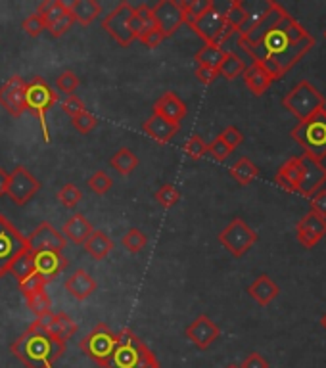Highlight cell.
Returning <instances> with one entry per match:
<instances>
[{"mask_svg":"<svg viewBox=\"0 0 326 368\" xmlns=\"http://www.w3.org/2000/svg\"><path fill=\"white\" fill-rule=\"evenodd\" d=\"M10 349L17 360L24 362L25 368H54L56 360L62 357L68 347L47 330L29 326Z\"/></svg>","mask_w":326,"mask_h":368,"instance_id":"obj_1","label":"cell"},{"mask_svg":"<svg viewBox=\"0 0 326 368\" xmlns=\"http://www.w3.org/2000/svg\"><path fill=\"white\" fill-rule=\"evenodd\" d=\"M116 336L117 344L108 368H160L154 353L148 349L144 342H140L134 332L123 328Z\"/></svg>","mask_w":326,"mask_h":368,"instance_id":"obj_2","label":"cell"},{"mask_svg":"<svg viewBox=\"0 0 326 368\" xmlns=\"http://www.w3.org/2000/svg\"><path fill=\"white\" fill-rule=\"evenodd\" d=\"M295 144L302 146L303 155L323 161L326 158V109H320L309 119L297 123L292 129Z\"/></svg>","mask_w":326,"mask_h":368,"instance_id":"obj_3","label":"cell"},{"mask_svg":"<svg viewBox=\"0 0 326 368\" xmlns=\"http://www.w3.org/2000/svg\"><path fill=\"white\" fill-rule=\"evenodd\" d=\"M56 102H58V92L42 77H33L29 83H25V109L39 121L42 140L47 144H50L47 114L50 112V107L56 106Z\"/></svg>","mask_w":326,"mask_h":368,"instance_id":"obj_4","label":"cell"},{"mask_svg":"<svg viewBox=\"0 0 326 368\" xmlns=\"http://www.w3.org/2000/svg\"><path fill=\"white\" fill-rule=\"evenodd\" d=\"M325 96L309 81H300L282 98V106L286 107L290 114L295 115L300 119V123L309 119L311 115H315L320 109H325Z\"/></svg>","mask_w":326,"mask_h":368,"instance_id":"obj_5","label":"cell"},{"mask_svg":"<svg viewBox=\"0 0 326 368\" xmlns=\"http://www.w3.org/2000/svg\"><path fill=\"white\" fill-rule=\"evenodd\" d=\"M116 334H114L106 324H98V326H94V328L79 342V347H81V351L85 353L88 359L94 360L98 367L108 368L111 355H114V349H116Z\"/></svg>","mask_w":326,"mask_h":368,"instance_id":"obj_6","label":"cell"},{"mask_svg":"<svg viewBox=\"0 0 326 368\" xmlns=\"http://www.w3.org/2000/svg\"><path fill=\"white\" fill-rule=\"evenodd\" d=\"M25 252H29L27 238L4 215H0V278L8 275L12 263Z\"/></svg>","mask_w":326,"mask_h":368,"instance_id":"obj_7","label":"cell"},{"mask_svg":"<svg viewBox=\"0 0 326 368\" xmlns=\"http://www.w3.org/2000/svg\"><path fill=\"white\" fill-rule=\"evenodd\" d=\"M219 242L221 245H225V250L231 255L242 257L251 250V245H256L257 232L249 227L248 222L236 217L219 232Z\"/></svg>","mask_w":326,"mask_h":368,"instance_id":"obj_8","label":"cell"},{"mask_svg":"<svg viewBox=\"0 0 326 368\" xmlns=\"http://www.w3.org/2000/svg\"><path fill=\"white\" fill-rule=\"evenodd\" d=\"M132 15H134V6L129 2H119L108 15H104L102 29L106 31L117 45L131 46L132 40H137L131 33Z\"/></svg>","mask_w":326,"mask_h":368,"instance_id":"obj_9","label":"cell"},{"mask_svg":"<svg viewBox=\"0 0 326 368\" xmlns=\"http://www.w3.org/2000/svg\"><path fill=\"white\" fill-rule=\"evenodd\" d=\"M42 188V184L37 176H33L24 165H17L10 173L8 186H6V196H8L17 207H24L29 204V199Z\"/></svg>","mask_w":326,"mask_h":368,"instance_id":"obj_10","label":"cell"},{"mask_svg":"<svg viewBox=\"0 0 326 368\" xmlns=\"http://www.w3.org/2000/svg\"><path fill=\"white\" fill-rule=\"evenodd\" d=\"M152 14H154L155 29L165 38L175 35L185 25V15L180 12L177 0H160L155 6H152Z\"/></svg>","mask_w":326,"mask_h":368,"instance_id":"obj_11","label":"cell"},{"mask_svg":"<svg viewBox=\"0 0 326 368\" xmlns=\"http://www.w3.org/2000/svg\"><path fill=\"white\" fill-rule=\"evenodd\" d=\"M29 252L39 253V252H58L63 253V250L68 247V240L63 238L60 230H56L48 221L40 222L37 229L33 230L29 238Z\"/></svg>","mask_w":326,"mask_h":368,"instance_id":"obj_12","label":"cell"},{"mask_svg":"<svg viewBox=\"0 0 326 368\" xmlns=\"http://www.w3.org/2000/svg\"><path fill=\"white\" fill-rule=\"evenodd\" d=\"M0 106L12 117H22L25 109V81L20 75H12L0 86Z\"/></svg>","mask_w":326,"mask_h":368,"instance_id":"obj_13","label":"cell"},{"mask_svg":"<svg viewBox=\"0 0 326 368\" xmlns=\"http://www.w3.org/2000/svg\"><path fill=\"white\" fill-rule=\"evenodd\" d=\"M188 27L194 31L205 45H217L219 35L223 33V27H225V20H223V14L215 8V2H213V8L208 10L203 15H200L198 20H194Z\"/></svg>","mask_w":326,"mask_h":368,"instance_id":"obj_14","label":"cell"},{"mask_svg":"<svg viewBox=\"0 0 326 368\" xmlns=\"http://www.w3.org/2000/svg\"><path fill=\"white\" fill-rule=\"evenodd\" d=\"M286 15H288V12L284 10V8L280 6L279 2H269V6H267V10H265L263 17L259 20V23H257L256 27L249 31L246 37H238V38H240L242 43H246V45H249V46L257 45V43H259V40H261L267 33H271L272 29H277Z\"/></svg>","mask_w":326,"mask_h":368,"instance_id":"obj_15","label":"cell"},{"mask_svg":"<svg viewBox=\"0 0 326 368\" xmlns=\"http://www.w3.org/2000/svg\"><path fill=\"white\" fill-rule=\"evenodd\" d=\"M185 336L198 347V349H210V345L221 336V330L215 322L211 321L208 314L196 316L194 322H190L185 330Z\"/></svg>","mask_w":326,"mask_h":368,"instance_id":"obj_16","label":"cell"},{"mask_svg":"<svg viewBox=\"0 0 326 368\" xmlns=\"http://www.w3.org/2000/svg\"><path fill=\"white\" fill-rule=\"evenodd\" d=\"M68 267V259L63 253L58 252H39L33 253V273L45 280V284L54 282L58 276L62 275L63 268Z\"/></svg>","mask_w":326,"mask_h":368,"instance_id":"obj_17","label":"cell"},{"mask_svg":"<svg viewBox=\"0 0 326 368\" xmlns=\"http://www.w3.org/2000/svg\"><path fill=\"white\" fill-rule=\"evenodd\" d=\"M295 234H297V242L303 247L311 250L313 245H317L326 236V219L309 211L307 215H303L302 221L297 222Z\"/></svg>","mask_w":326,"mask_h":368,"instance_id":"obj_18","label":"cell"},{"mask_svg":"<svg viewBox=\"0 0 326 368\" xmlns=\"http://www.w3.org/2000/svg\"><path fill=\"white\" fill-rule=\"evenodd\" d=\"M302 160L305 169H303V178L297 194H302L305 198H311L326 183V167L323 165V161L313 160L309 155H302Z\"/></svg>","mask_w":326,"mask_h":368,"instance_id":"obj_19","label":"cell"},{"mask_svg":"<svg viewBox=\"0 0 326 368\" xmlns=\"http://www.w3.org/2000/svg\"><path fill=\"white\" fill-rule=\"evenodd\" d=\"M152 112L155 115H162L163 119H167V121L180 125V121L187 117L188 107L175 92H165V94H162L160 98L155 100Z\"/></svg>","mask_w":326,"mask_h":368,"instance_id":"obj_20","label":"cell"},{"mask_svg":"<svg viewBox=\"0 0 326 368\" xmlns=\"http://www.w3.org/2000/svg\"><path fill=\"white\" fill-rule=\"evenodd\" d=\"M179 129L180 125L167 121V119H163L162 115H155V114L150 115L146 121H144V125H142V130L146 132L148 137L162 146L169 144L173 138H175V135L179 132Z\"/></svg>","mask_w":326,"mask_h":368,"instance_id":"obj_21","label":"cell"},{"mask_svg":"<svg viewBox=\"0 0 326 368\" xmlns=\"http://www.w3.org/2000/svg\"><path fill=\"white\" fill-rule=\"evenodd\" d=\"M303 169L305 167H303L302 155H300V158H290V160L279 169V173L274 175V183L279 184L282 190L297 194L303 178Z\"/></svg>","mask_w":326,"mask_h":368,"instance_id":"obj_22","label":"cell"},{"mask_svg":"<svg viewBox=\"0 0 326 368\" xmlns=\"http://www.w3.org/2000/svg\"><path fill=\"white\" fill-rule=\"evenodd\" d=\"M98 288V284L94 280V276L85 270V268H77L73 275L65 280V290L70 291L77 301H85L86 298H91Z\"/></svg>","mask_w":326,"mask_h":368,"instance_id":"obj_23","label":"cell"},{"mask_svg":"<svg viewBox=\"0 0 326 368\" xmlns=\"http://www.w3.org/2000/svg\"><path fill=\"white\" fill-rule=\"evenodd\" d=\"M248 293L251 296V298L256 299L259 305L265 307V305H269L272 299L279 298L280 288H279V284L274 282L271 276L261 275V276H257L256 282L249 286Z\"/></svg>","mask_w":326,"mask_h":368,"instance_id":"obj_24","label":"cell"},{"mask_svg":"<svg viewBox=\"0 0 326 368\" xmlns=\"http://www.w3.org/2000/svg\"><path fill=\"white\" fill-rule=\"evenodd\" d=\"M93 232H94L93 224L86 221L85 215H81V213L73 215L70 221L63 224V238L77 245L85 244Z\"/></svg>","mask_w":326,"mask_h":368,"instance_id":"obj_25","label":"cell"},{"mask_svg":"<svg viewBox=\"0 0 326 368\" xmlns=\"http://www.w3.org/2000/svg\"><path fill=\"white\" fill-rule=\"evenodd\" d=\"M244 83H246V86H248L249 92H251L254 96H261V94H265L267 89L271 86L272 77L265 71L261 63L254 61V63H251L249 68H246V71H244Z\"/></svg>","mask_w":326,"mask_h":368,"instance_id":"obj_26","label":"cell"},{"mask_svg":"<svg viewBox=\"0 0 326 368\" xmlns=\"http://www.w3.org/2000/svg\"><path fill=\"white\" fill-rule=\"evenodd\" d=\"M70 14L79 25H91V23L102 15V4L96 0H73L70 2Z\"/></svg>","mask_w":326,"mask_h":368,"instance_id":"obj_27","label":"cell"},{"mask_svg":"<svg viewBox=\"0 0 326 368\" xmlns=\"http://www.w3.org/2000/svg\"><path fill=\"white\" fill-rule=\"evenodd\" d=\"M86 253L96 261L106 259L109 255V252L114 250V242H111V238L106 234V232H102V230H94L93 234L88 236L85 244Z\"/></svg>","mask_w":326,"mask_h":368,"instance_id":"obj_28","label":"cell"},{"mask_svg":"<svg viewBox=\"0 0 326 368\" xmlns=\"http://www.w3.org/2000/svg\"><path fill=\"white\" fill-rule=\"evenodd\" d=\"M48 332L56 339H60V342L65 344V342H70L71 337L77 334V324H75V321L68 313H54V321L50 324Z\"/></svg>","mask_w":326,"mask_h":368,"instance_id":"obj_29","label":"cell"},{"mask_svg":"<svg viewBox=\"0 0 326 368\" xmlns=\"http://www.w3.org/2000/svg\"><path fill=\"white\" fill-rule=\"evenodd\" d=\"M68 12H70V2H63V0H42L35 14L40 15V20L47 23L48 27V25H52L56 20H60Z\"/></svg>","mask_w":326,"mask_h":368,"instance_id":"obj_30","label":"cell"},{"mask_svg":"<svg viewBox=\"0 0 326 368\" xmlns=\"http://www.w3.org/2000/svg\"><path fill=\"white\" fill-rule=\"evenodd\" d=\"M226 56V50L219 48L215 45H203L194 56V61L200 66V68H210L217 71L219 66L223 63Z\"/></svg>","mask_w":326,"mask_h":368,"instance_id":"obj_31","label":"cell"},{"mask_svg":"<svg viewBox=\"0 0 326 368\" xmlns=\"http://www.w3.org/2000/svg\"><path fill=\"white\" fill-rule=\"evenodd\" d=\"M231 176H233L234 181L242 186H248L257 178L259 175V169L256 167V163L248 158H240V160L234 163L233 167H231Z\"/></svg>","mask_w":326,"mask_h":368,"instance_id":"obj_32","label":"cell"},{"mask_svg":"<svg viewBox=\"0 0 326 368\" xmlns=\"http://www.w3.org/2000/svg\"><path fill=\"white\" fill-rule=\"evenodd\" d=\"M109 165L116 169L119 175L127 176L139 167V158H137V155L132 153V150H129V148H121V150H117V152L111 155Z\"/></svg>","mask_w":326,"mask_h":368,"instance_id":"obj_33","label":"cell"},{"mask_svg":"<svg viewBox=\"0 0 326 368\" xmlns=\"http://www.w3.org/2000/svg\"><path fill=\"white\" fill-rule=\"evenodd\" d=\"M179 8L185 15V23L190 25L194 20H198L200 15L213 8V0H180Z\"/></svg>","mask_w":326,"mask_h":368,"instance_id":"obj_34","label":"cell"},{"mask_svg":"<svg viewBox=\"0 0 326 368\" xmlns=\"http://www.w3.org/2000/svg\"><path fill=\"white\" fill-rule=\"evenodd\" d=\"M244 71H246V63H244V60L238 54L234 52H226L225 60L217 69L219 77H225L228 81H234L236 77L244 75Z\"/></svg>","mask_w":326,"mask_h":368,"instance_id":"obj_35","label":"cell"},{"mask_svg":"<svg viewBox=\"0 0 326 368\" xmlns=\"http://www.w3.org/2000/svg\"><path fill=\"white\" fill-rule=\"evenodd\" d=\"M246 17H248V10H246V6L242 4L240 0H233V2L228 4V8H226L225 15H223L225 25L228 29H233L234 33H238L242 23L246 22Z\"/></svg>","mask_w":326,"mask_h":368,"instance_id":"obj_36","label":"cell"},{"mask_svg":"<svg viewBox=\"0 0 326 368\" xmlns=\"http://www.w3.org/2000/svg\"><path fill=\"white\" fill-rule=\"evenodd\" d=\"M27 299V307H29V311H31L35 316H42V314L52 313L50 311V307H52V299L48 298V293L45 290L37 291V293H33Z\"/></svg>","mask_w":326,"mask_h":368,"instance_id":"obj_37","label":"cell"},{"mask_svg":"<svg viewBox=\"0 0 326 368\" xmlns=\"http://www.w3.org/2000/svg\"><path fill=\"white\" fill-rule=\"evenodd\" d=\"M121 245L127 252L139 253L148 245V236L139 229H131L123 238H121Z\"/></svg>","mask_w":326,"mask_h":368,"instance_id":"obj_38","label":"cell"},{"mask_svg":"<svg viewBox=\"0 0 326 368\" xmlns=\"http://www.w3.org/2000/svg\"><path fill=\"white\" fill-rule=\"evenodd\" d=\"M31 273H33V253L25 252L24 255H20V257L12 263L8 275L14 276L17 282H22L25 276H29Z\"/></svg>","mask_w":326,"mask_h":368,"instance_id":"obj_39","label":"cell"},{"mask_svg":"<svg viewBox=\"0 0 326 368\" xmlns=\"http://www.w3.org/2000/svg\"><path fill=\"white\" fill-rule=\"evenodd\" d=\"M79 77L73 73V71H70V69H65V71H62L60 75L56 77V92H62V94H68V96H73V92L77 91L79 89Z\"/></svg>","mask_w":326,"mask_h":368,"instance_id":"obj_40","label":"cell"},{"mask_svg":"<svg viewBox=\"0 0 326 368\" xmlns=\"http://www.w3.org/2000/svg\"><path fill=\"white\" fill-rule=\"evenodd\" d=\"M81 199H83V192L79 190L75 184H65L62 190L58 192V201L68 209L77 207Z\"/></svg>","mask_w":326,"mask_h":368,"instance_id":"obj_41","label":"cell"},{"mask_svg":"<svg viewBox=\"0 0 326 368\" xmlns=\"http://www.w3.org/2000/svg\"><path fill=\"white\" fill-rule=\"evenodd\" d=\"M155 199H157V204L165 209H169V207L177 206L180 199V192L173 186V184H163L160 190L155 192Z\"/></svg>","mask_w":326,"mask_h":368,"instance_id":"obj_42","label":"cell"},{"mask_svg":"<svg viewBox=\"0 0 326 368\" xmlns=\"http://www.w3.org/2000/svg\"><path fill=\"white\" fill-rule=\"evenodd\" d=\"M185 153H187L190 160H202L203 155L208 153V144L203 142V138L200 135H192L187 140V144H185Z\"/></svg>","mask_w":326,"mask_h":368,"instance_id":"obj_43","label":"cell"},{"mask_svg":"<svg viewBox=\"0 0 326 368\" xmlns=\"http://www.w3.org/2000/svg\"><path fill=\"white\" fill-rule=\"evenodd\" d=\"M88 188L94 192V194H98V196H104L106 192H109V188H111V184H114V181H111V176L108 175V173H104V171H96L91 178H88Z\"/></svg>","mask_w":326,"mask_h":368,"instance_id":"obj_44","label":"cell"},{"mask_svg":"<svg viewBox=\"0 0 326 368\" xmlns=\"http://www.w3.org/2000/svg\"><path fill=\"white\" fill-rule=\"evenodd\" d=\"M71 123H73V127H75L77 132L88 135V132L98 125V119H96L91 112H86L85 109V112H81V114H77L75 117H71Z\"/></svg>","mask_w":326,"mask_h":368,"instance_id":"obj_45","label":"cell"},{"mask_svg":"<svg viewBox=\"0 0 326 368\" xmlns=\"http://www.w3.org/2000/svg\"><path fill=\"white\" fill-rule=\"evenodd\" d=\"M17 286H20V290H22V293H24L25 298H29L33 293L45 290L47 284H45V280H42L37 273H31L29 276H25L22 282H17Z\"/></svg>","mask_w":326,"mask_h":368,"instance_id":"obj_46","label":"cell"},{"mask_svg":"<svg viewBox=\"0 0 326 368\" xmlns=\"http://www.w3.org/2000/svg\"><path fill=\"white\" fill-rule=\"evenodd\" d=\"M73 23H75V20H73V15L68 12V14L62 15L60 20H56L52 25H48L47 31L50 33V37L58 38V37H62V35H65V33L73 27Z\"/></svg>","mask_w":326,"mask_h":368,"instance_id":"obj_47","label":"cell"},{"mask_svg":"<svg viewBox=\"0 0 326 368\" xmlns=\"http://www.w3.org/2000/svg\"><path fill=\"white\" fill-rule=\"evenodd\" d=\"M22 29L29 35V37L37 38L40 33H45L47 31V23L40 20V15L33 14L29 17H25L24 23H22Z\"/></svg>","mask_w":326,"mask_h":368,"instance_id":"obj_48","label":"cell"},{"mask_svg":"<svg viewBox=\"0 0 326 368\" xmlns=\"http://www.w3.org/2000/svg\"><path fill=\"white\" fill-rule=\"evenodd\" d=\"M208 153H210L211 158H213L215 161H225L226 158L233 153V150H231V148H228V146H226L225 142L217 137L213 142L208 144Z\"/></svg>","mask_w":326,"mask_h":368,"instance_id":"obj_49","label":"cell"},{"mask_svg":"<svg viewBox=\"0 0 326 368\" xmlns=\"http://www.w3.org/2000/svg\"><path fill=\"white\" fill-rule=\"evenodd\" d=\"M219 138H221V140H223V142H225V144L228 146L231 150H234V148H238V146H240L242 142H244V135H242L240 130L236 129L234 125H231V127H226V129L223 130L221 135H219Z\"/></svg>","mask_w":326,"mask_h":368,"instance_id":"obj_50","label":"cell"},{"mask_svg":"<svg viewBox=\"0 0 326 368\" xmlns=\"http://www.w3.org/2000/svg\"><path fill=\"white\" fill-rule=\"evenodd\" d=\"M309 204L313 213H317L318 217L326 219V190H318L315 196H311Z\"/></svg>","mask_w":326,"mask_h":368,"instance_id":"obj_51","label":"cell"},{"mask_svg":"<svg viewBox=\"0 0 326 368\" xmlns=\"http://www.w3.org/2000/svg\"><path fill=\"white\" fill-rule=\"evenodd\" d=\"M63 114H68L70 117H75L81 112H85V102L77 96H68V100L62 104Z\"/></svg>","mask_w":326,"mask_h":368,"instance_id":"obj_52","label":"cell"},{"mask_svg":"<svg viewBox=\"0 0 326 368\" xmlns=\"http://www.w3.org/2000/svg\"><path fill=\"white\" fill-rule=\"evenodd\" d=\"M139 40L142 43V45H146L148 48H157V46L162 45L163 40H165V37H163L162 33L154 27V29L142 33V35L139 37Z\"/></svg>","mask_w":326,"mask_h":368,"instance_id":"obj_53","label":"cell"},{"mask_svg":"<svg viewBox=\"0 0 326 368\" xmlns=\"http://www.w3.org/2000/svg\"><path fill=\"white\" fill-rule=\"evenodd\" d=\"M240 368H269V362L263 359V355L259 353H249L248 357L244 359Z\"/></svg>","mask_w":326,"mask_h":368,"instance_id":"obj_54","label":"cell"},{"mask_svg":"<svg viewBox=\"0 0 326 368\" xmlns=\"http://www.w3.org/2000/svg\"><path fill=\"white\" fill-rule=\"evenodd\" d=\"M219 77V73L215 71V69H210V68H196V79L200 81L202 84H211L215 79Z\"/></svg>","mask_w":326,"mask_h":368,"instance_id":"obj_55","label":"cell"},{"mask_svg":"<svg viewBox=\"0 0 326 368\" xmlns=\"http://www.w3.org/2000/svg\"><path fill=\"white\" fill-rule=\"evenodd\" d=\"M8 178H10L8 171H6V169L0 167V198H2V196H6V186H8Z\"/></svg>","mask_w":326,"mask_h":368,"instance_id":"obj_56","label":"cell"},{"mask_svg":"<svg viewBox=\"0 0 326 368\" xmlns=\"http://www.w3.org/2000/svg\"><path fill=\"white\" fill-rule=\"evenodd\" d=\"M320 324H323V328L326 330V314H325V316H323V319H320Z\"/></svg>","mask_w":326,"mask_h":368,"instance_id":"obj_57","label":"cell"},{"mask_svg":"<svg viewBox=\"0 0 326 368\" xmlns=\"http://www.w3.org/2000/svg\"><path fill=\"white\" fill-rule=\"evenodd\" d=\"M226 368H240V367H238V365H228Z\"/></svg>","mask_w":326,"mask_h":368,"instance_id":"obj_58","label":"cell"},{"mask_svg":"<svg viewBox=\"0 0 326 368\" xmlns=\"http://www.w3.org/2000/svg\"><path fill=\"white\" fill-rule=\"evenodd\" d=\"M325 38H326V31H325Z\"/></svg>","mask_w":326,"mask_h":368,"instance_id":"obj_59","label":"cell"}]
</instances>
